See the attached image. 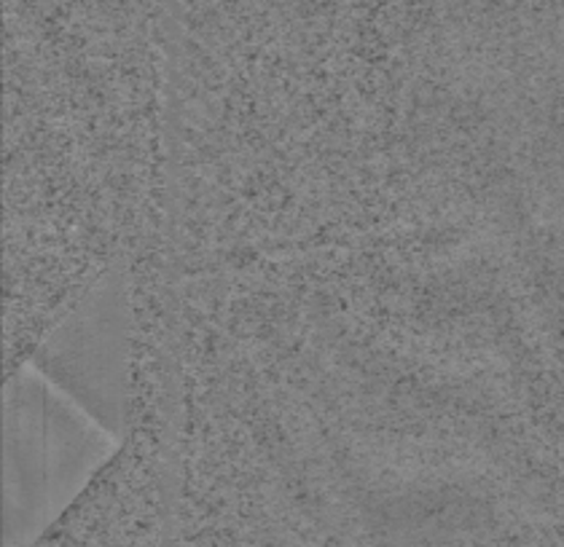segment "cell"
Wrapping results in <instances>:
<instances>
[{"label":"cell","mask_w":564,"mask_h":547,"mask_svg":"<svg viewBox=\"0 0 564 547\" xmlns=\"http://www.w3.org/2000/svg\"><path fill=\"white\" fill-rule=\"evenodd\" d=\"M124 440L22 362L3 392L6 543L33 547L82 500Z\"/></svg>","instance_id":"cell-1"},{"label":"cell","mask_w":564,"mask_h":547,"mask_svg":"<svg viewBox=\"0 0 564 547\" xmlns=\"http://www.w3.org/2000/svg\"><path fill=\"white\" fill-rule=\"evenodd\" d=\"M132 255H121L87 293L48 325L30 352V365L87 408L119 440L132 433L134 328Z\"/></svg>","instance_id":"cell-2"}]
</instances>
